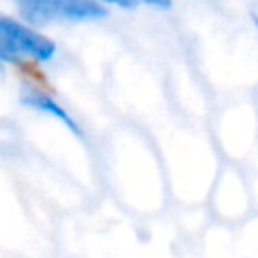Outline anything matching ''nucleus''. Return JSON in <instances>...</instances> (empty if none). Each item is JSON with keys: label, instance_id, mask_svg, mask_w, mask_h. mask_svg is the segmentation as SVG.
<instances>
[{"label": "nucleus", "instance_id": "nucleus-1", "mask_svg": "<svg viewBox=\"0 0 258 258\" xmlns=\"http://www.w3.org/2000/svg\"><path fill=\"white\" fill-rule=\"evenodd\" d=\"M18 16L42 28L48 24H83L109 16V6L99 0H18Z\"/></svg>", "mask_w": 258, "mask_h": 258}, {"label": "nucleus", "instance_id": "nucleus-2", "mask_svg": "<svg viewBox=\"0 0 258 258\" xmlns=\"http://www.w3.org/2000/svg\"><path fill=\"white\" fill-rule=\"evenodd\" d=\"M0 40L20 62H48L56 56V44L52 38L26 20L4 12H0Z\"/></svg>", "mask_w": 258, "mask_h": 258}, {"label": "nucleus", "instance_id": "nucleus-3", "mask_svg": "<svg viewBox=\"0 0 258 258\" xmlns=\"http://www.w3.org/2000/svg\"><path fill=\"white\" fill-rule=\"evenodd\" d=\"M18 101L32 109V111H38V113H44V115H50L52 119H56L58 123H62L73 135L77 137H83V129L79 125V121L64 109V105H60L50 93H46L44 89L32 85V83H22L20 85V91H18Z\"/></svg>", "mask_w": 258, "mask_h": 258}, {"label": "nucleus", "instance_id": "nucleus-4", "mask_svg": "<svg viewBox=\"0 0 258 258\" xmlns=\"http://www.w3.org/2000/svg\"><path fill=\"white\" fill-rule=\"evenodd\" d=\"M99 2H103V4H107V6L123 8V10H133V8H137V6H139V2H137V0H99Z\"/></svg>", "mask_w": 258, "mask_h": 258}, {"label": "nucleus", "instance_id": "nucleus-5", "mask_svg": "<svg viewBox=\"0 0 258 258\" xmlns=\"http://www.w3.org/2000/svg\"><path fill=\"white\" fill-rule=\"evenodd\" d=\"M139 4H147L151 8H157V10H169L173 0H137Z\"/></svg>", "mask_w": 258, "mask_h": 258}, {"label": "nucleus", "instance_id": "nucleus-6", "mask_svg": "<svg viewBox=\"0 0 258 258\" xmlns=\"http://www.w3.org/2000/svg\"><path fill=\"white\" fill-rule=\"evenodd\" d=\"M254 18H256V26H258V14H256V16H254Z\"/></svg>", "mask_w": 258, "mask_h": 258}, {"label": "nucleus", "instance_id": "nucleus-7", "mask_svg": "<svg viewBox=\"0 0 258 258\" xmlns=\"http://www.w3.org/2000/svg\"><path fill=\"white\" fill-rule=\"evenodd\" d=\"M0 64H4V62H2V60H0Z\"/></svg>", "mask_w": 258, "mask_h": 258}]
</instances>
